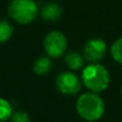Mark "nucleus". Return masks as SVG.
Listing matches in <instances>:
<instances>
[{
  "label": "nucleus",
  "mask_w": 122,
  "mask_h": 122,
  "mask_svg": "<svg viewBox=\"0 0 122 122\" xmlns=\"http://www.w3.org/2000/svg\"><path fill=\"white\" fill-rule=\"evenodd\" d=\"M110 53H112L114 60H116L118 63L122 64V36L112 45Z\"/></svg>",
  "instance_id": "obj_12"
},
{
  "label": "nucleus",
  "mask_w": 122,
  "mask_h": 122,
  "mask_svg": "<svg viewBox=\"0 0 122 122\" xmlns=\"http://www.w3.org/2000/svg\"><path fill=\"white\" fill-rule=\"evenodd\" d=\"M11 122H31L29 115L25 112H15L12 114L10 118Z\"/></svg>",
  "instance_id": "obj_13"
},
{
  "label": "nucleus",
  "mask_w": 122,
  "mask_h": 122,
  "mask_svg": "<svg viewBox=\"0 0 122 122\" xmlns=\"http://www.w3.org/2000/svg\"><path fill=\"white\" fill-rule=\"evenodd\" d=\"M51 70V60L48 57H40L33 64V71L38 75H46Z\"/></svg>",
  "instance_id": "obj_9"
},
{
  "label": "nucleus",
  "mask_w": 122,
  "mask_h": 122,
  "mask_svg": "<svg viewBox=\"0 0 122 122\" xmlns=\"http://www.w3.org/2000/svg\"><path fill=\"white\" fill-rule=\"evenodd\" d=\"M65 64L69 69L73 70V71H77L84 64V58L80 54L76 53V51H70L65 55L64 57Z\"/></svg>",
  "instance_id": "obj_8"
},
{
  "label": "nucleus",
  "mask_w": 122,
  "mask_h": 122,
  "mask_svg": "<svg viewBox=\"0 0 122 122\" xmlns=\"http://www.w3.org/2000/svg\"><path fill=\"white\" fill-rule=\"evenodd\" d=\"M13 34V26L5 19L0 20V43H4L11 39Z\"/></svg>",
  "instance_id": "obj_10"
},
{
  "label": "nucleus",
  "mask_w": 122,
  "mask_h": 122,
  "mask_svg": "<svg viewBox=\"0 0 122 122\" xmlns=\"http://www.w3.org/2000/svg\"><path fill=\"white\" fill-rule=\"evenodd\" d=\"M56 87L65 95L77 94L81 89V81L72 72H62L56 78Z\"/></svg>",
  "instance_id": "obj_5"
},
{
  "label": "nucleus",
  "mask_w": 122,
  "mask_h": 122,
  "mask_svg": "<svg viewBox=\"0 0 122 122\" xmlns=\"http://www.w3.org/2000/svg\"><path fill=\"white\" fill-rule=\"evenodd\" d=\"M76 110L82 119L93 122L102 118L105 112V104L97 93L91 91L82 93L77 99Z\"/></svg>",
  "instance_id": "obj_1"
},
{
  "label": "nucleus",
  "mask_w": 122,
  "mask_h": 122,
  "mask_svg": "<svg viewBox=\"0 0 122 122\" xmlns=\"http://www.w3.org/2000/svg\"><path fill=\"white\" fill-rule=\"evenodd\" d=\"M107 45L102 39L89 40L84 46V58L91 63H97L104 58Z\"/></svg>",
  "instance_id": "obj_6"
},
{
  "label": "nucleus",
  "mask_w": 122,
  "mask_h": 122,
  "mask_svg": "<svg viewBox=\"0 0 122 122\" xmlns=\"http://www.w3.org/2000/svg\"><path fill=\"white\" fill-rule=\"evenodd\" d=\"M44 51L51 58H59L64 55L67 47V40L60 31H51L43 41Z\"/></svg>",
  "instance_id": "obj_4"
},
{
  "label": "nucleus",
  "mask_w": 122,
  "mask_h": 122,
  "mask_svg": "<svg viewBox=\"0 0 122 122\" xmlns=\"http://www.w3.org/2000/svg\"><path fill=\"white\" fill-rule=\"evenodd\" d=\"M8 13L16 23L27 25L36 18L39 9L33 0H12L8 8Z\"/></svg>",
  "instance_id": "obj_3"
},
{
  "label": "nucleus",
  "mask_w": 122,
  "mask_h": 122,
  "mask_svg": "<svg viewBox=\"0 0 122 122\" xmlns=\"http://www.w3.org/2000/svg\"><path fill=\"white\" fill-rule=\"evenodd\" d=\"M81 80L90 91L100 93L108 88L110 76L105 66L97 63H91L82 70Z\"/></svg>",
  "instance_id": "obj_2"
},
{
  "label": "nucleus",
  "mask_w": 122,
  "mask_h": 122,
  "mask_svg": "<svg viewBox=\"0 0 122 122\" xmlns=\"http://www.w3.org/2000/svg\"><path fill=\"white\" fill-rule=\"evenodd\" d=\"M62 8L58 3L55 2H49L43 5V8L40 11V15L45 21L49 23H56L62 16Z\"/></svg>",
  "instance_id": "obj_7"
},
{
  "label": "nucleus",
  "mask_w": 122,
  "mask_h": 122,
  "mask_svg": "<svg viewBox=\"0 0 122 122\" xmlns=\"http://www.w3.org/2000/svg\"><path fill=\"white\" fill-rule=\"evenodd\" d=\"M13 114L11 104L3 97H0V122H5Z\"/></svg>",
  "instance_id": "obj_11"
}]
</instances>
